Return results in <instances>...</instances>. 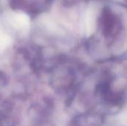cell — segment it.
Masks as SVG:
<instances>
[{
	"label": "cell",
	"instance_id": "cell-1",
	"mask_svg": "<svg viewBox=\"0 0 127 126\" xmlns=\"http://www.w3.org/2000/svg\"><path fill=\"white\" fill-rule=\"evenodd\" d=\"M22 0H10V7L13 10L19 9L22 6Z\"/></svg>",
	"mask_w": 127,
	"mask_h": 126
},
{
	"label": "cell",
	"instance_id": "cell-2",
	"mask_svg": "<svg viewBox=\"0 0 127 126\" xmlns=\"http://www.w3.org/2000/svg\"><path fill=\"white\" fill-rule=\"evenodd\" d=\"M123 120L124 123L125 125H127V113L124 115V117H123V120Z\"/></svg>",
	"mask_w": 127,
	"mask_h": 126
}]
</instances>
